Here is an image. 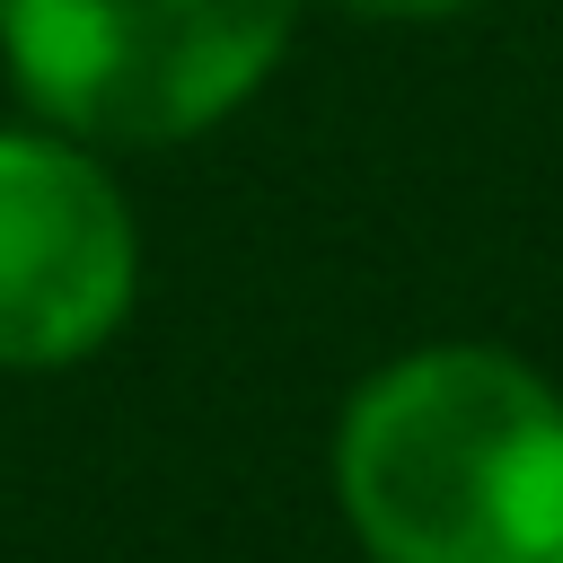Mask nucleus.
I'll return each mask as SVG.
<instances>
[{"instance_id":"nucleus-1","label":"nucleus","mask_w":563,"mask_h":563,"mask_svg":"<svg viewBox=\"0 0 563 563\" xmlns=\"http://www.w3.org/2000/svg\"><path fill=\"white\" fill-rule=\"evenodd\" d=\"M369 563H563V396L501 343H413L334 422Z\"/></svg>"},{"instance_id":"nucleus-3","label":"nucleus","mask_w":563,"mask_h":563,"mask_svg":"<svg viewBox=\"0 0 563 563\" xmlns=\"http://www.w3.org/2000/svg\"><path fill=\"white\" fill-rule=\"evenodd\" d=\"M141 290V229L106 158L53 123H0V369H79Z\"/></svg>"},{"instance_id":"nucleus-2","label":"nucleus","mask_w":563,"mask_h":563,"mask_svg":"<svg viewBox=\"0 0 563 563\" xmlns=\"http://www.w3.org/2000/svg\"><path fill=\"white\" fill-rule=\"evenodd\" d=\"M299 0H0V62L35 123L167 150L229 123L290 53Z\"/></svg>"},{"instance_id":"nucleus-4","label":"nucleus","mask_w":563,"mask_h":563,"mask_svg":"<svg viewBox=\"0 0 563 563\" xmlns=\"http://www.w3.org/2000/svg\"><path fill=\"white\" fill-rule=\"evenodd\" d=\"M325 9L369 18V26H431V18H457V9H475V0H325Z\"/></svg>"}]
</instances>
